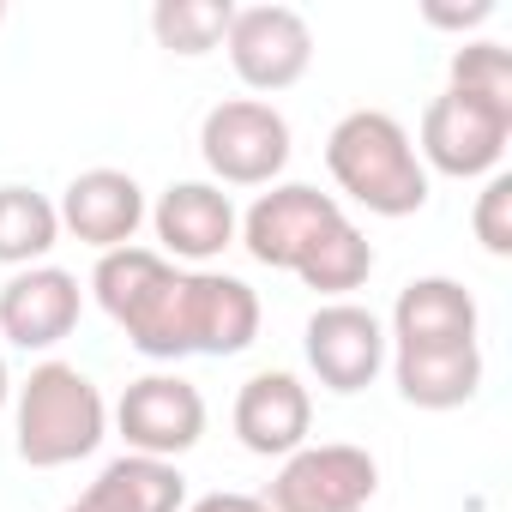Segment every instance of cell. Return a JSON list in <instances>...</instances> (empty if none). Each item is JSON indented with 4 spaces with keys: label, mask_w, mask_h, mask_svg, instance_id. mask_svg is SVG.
Segmentation results:
<instances>
[{
    "label": "cell",
    "mask_w": 512,
    "mask_h": 512,
    "mask_svg": "<svg viewBox=\"0 0 512 512\" xmlns=\"http://www.w3.org/2000/svg\"><path fill=\"white\" fill-rule=\"evenodd\" d=\"M380 488L374 452L332 440V446H302L284 458L272 476V494H260L272 512H362Z\"/></svg>",
    "instance_id": "7"
},
{
    "label": "cell",
    "mask_w": 512,
    "mask_h": 512,
    "mask_svg": "<svg viewBox=\"0 0 512 512\" xmlns=\"http://www.w3.org/2000/svg\"><path fill=\"white\" fill-rule=\"evenodd\" d=\"M19 458L31 470H61L79 464L103 446L109 434V404L97 392L91 374H79L73 362H37L31 380L19 386Z\"/></svg>",
    "instance_id": "3"
},
{
    "label": "cell",
    "mask_w": 512,
    "mask_h": 512,
    "mask_svg": "<svg viewBox=\"0 0 512 512\" xmlns=\"http://www.w3.org/2000/svg\"><path fill=\"white\" fill-rule=\"evenodd\" d=\"M223 49L247 91H290L314 67V31L296 7H235Z\"/></svg>",
    "instance_id": "8"
},
{
    "label": "cell",
    "mask_w": 512,
    "mask_h": 512,
    "mask_svg": "<svg viewBox=\"0 0 512 512\" xmlns=\"http://www.w3.org/2000/svg\"><path fill=\"white\" fill-rule=\"evenodd\" d=\"M386 344L398 350H446V344H476V296L458 278H410L392 302V332Z\"/></svg>",
    "instance_id": "16"
},
{
    "label": "cell",
    "mask_w": 512,
    "mask_h": 512,
    "mask_svg": "<svg viewBox=\"0 0 512 512\" xmlns=\"http://www.w3.org/2000/svg\"><path fill=\"white\" fill-rule=\"evenodd\" d=\"M115 512H181L187 500V476L163 458H139V452H121L97 470L91 482Z\"/></svg>",
    "instance_id": "18"
},
{
    "label": "cell",
    "mask_w": 512,
    "mask_h": 512,
    "mask_svg": "<svg viewBox=\"0 0 512 512\" xmlns=\"http://www.w3.org/2000/svg\"><path fill=\"white\" fill-rule=\"evenodd\" d=\"M55 211H61V229L67 235H79L97 253H115L145 223V187L127 169H85V175L67 181V193H61Z\"/></svg>",
    "instance_id": "14"
},
{
    "label": "cell",
    "mask_w": 512,
    "mask_h": 512,
    "mask_svg": "<svg viewBox=\"0 0 512 512\" xmlns=\"http://www.w3.org/2000/svg\"><path fill=\"white\" fill-rule=\"evenodd\" d=\"M187 512H272L260 494H235V488H217V494H205V500H193Z\"/></svg>",
    "instance_id": "25"
},
{
    "label": "cell",
    "mask_w": 512,
    "mask_h": 512,
    "mask_svg": "<svg viewBox=\"0 0 512 512\" xmlns=\"http://www.w3.org/2000/svg\"><path fill=\"white\" fill-rule=\"evenodd\" d=\"M229 19H235L229 0H157L151 7V37L169 55L193 61V55H211L229 37Z\"/></svg>",
    "instance_id": "20"
},
{
    "label": "cell",
    "mask_w": 512,
    "mask_h": 512,
    "mask_svg": "<svg viewBox=\"0 0 512 512\" xmlns=\"http://www.w3.org/2000/svg\"><path fill=\"white\" fill-rule=\"evenodd\" d=\"M506 139H512V109H494V103L464 97V91H440L422 109L416 157H422V169H440L452 181H476V175H500Z\"/></svg>",
    "instance_id": "6"
},
{
    "label": "cell",
    "mask_w": 512,
    "mask_h": 512,
    "mask_svg": "<svg viewBox=\"0 0 512 512\" xmlns=\"http://www.w3.org/2000/svg\"><path fill=\"white\" fill-rule=\"evenodd\" d=\"M115 428H121L127 452L175 464V458L193 452L199 434H205V398H199V386L181 380V374H145V380H133V386L121 392Z\"/></svg>",
    "instance_id": "9"
},
{
    "label": "cell",
    "mask_w": 512,
    "mask_h": 512,
    "mask_svg": "<svg viewBox=\"0 0 512 512\" xmlns=\"http://www.w3.org/2000/svg\"><path fill=\"white\" fill-rule=\"evenodd\" d=\"M260 338V296L229 272H187V350L241 356Z\"/></svg>",
    "instance_id": "15"
},
{
    "label": "cell",
    "mask_w": 512,
    "mask_h": 512,
    "mask_svg": "<svg viewBox=\"0 0 512 512\" xmlns=\"http://www.w3.org/2000/svg\"><path fill=\"white\" fill-rule=\"evenodd\" d=\"M470 229H476V241L494 253V260L512 253V175H488V187L476 193Z\"/></svg>",
    "instance_id": "23"
},
{
    "label": "cell",
    "mask_w": 512,
    "mask_h": 512,
    "mask_svg": "<svg viewBox=\"0 0 512 512\" xmlns=\"http://www.w3.org/2000/svg\"><path fill=\"white\" fill-rule=\"evenodd\" d=\"M326 169L344 199H356L374 217H416L428 205V169L386 109H350L326 139Z\"/></svg>",
    "instance_id": "2"
},
{
    "label": "cell",
    "mask_w": 512,
    "mask_h": 512,
    "mask_svg": "<svg viewBox=\"0 0 512 512\" xmlns=\"http://www.w3.org/2000/svg\"><path fill=\"white\" fill-rule=\"evenodd\" d=\"M482 19H494V0H470V7H428V25H440V31H470Z\"/></svg>",
    "instance_id": "24"
},
{
    "label": "cell",
    "mask_w": 512,
    "mask_h": 512,
    "mask_svg": "<svg viewBox=\"0 0 512 512\" xmlns=\"http://www.w3.org/2000/svg\"><path fill=\"white\" fill-rule=\"evenodd\" d=\"M344 223L338 193H320L308 181H272V193H260L241 217V247L272 272H302L308 253Z\"/></svg>",
    "instance_id": "5"
},
{
    "label": "cell",
    "mask_w": 512,
    "mask_h": 512,
    "mask_svg": "<svg viewBox=\"0 0 512 512\" xmlns=\"http://www.w3.org/2000/svg\"><path fill=\"white\" fill-rule=\"evenodd\" d=\"M308 428H314V398L284 368L253 374L235 392V440L253 458H290V452H302L308 446Z\"/></svg>",
    "instance_id": "13"
},
{
    "label": "cell",
    "mask_w": 512,
    "mask_h": 512,
    "mask_svg": "<svg viewBox=\"0 0 512 512\" xmlns=\"http://www.w3.org/2000/svg\"><path fill=\"white\" fill-rule=\"evenodd\" d=\"M97 308L127 332V344L151 362H181L187 350V272H175L157 247H115L97 253V272H91Z\"/></svg>",
    "instance_id": "1"
},
{
    "label": "cell",
    "mask_w": 512,
    "mask_h": 512,
    "mask_svg": "<svg viewBox=\"0 0 512 512\" xmlns=\"http://www.w3.org/2000/svg\"><path fill=\"white\" fill-rule=\"evenodd\" d=\"M446 91H464V97H482L494 109H512V55L500 43H464L452 55V85Z\"/></svg>",
    "instance_id": "22"
},
{
    "label": "cell",
    "mask_w": 512,
    "mask_h": 512,
    "mask_svg": "<svg viewBox=\"0 0 512 512\" xmlns=\"http://www.w3.org/2000/svg\"><path fill=\"white\" fill-rule=\"evenodd\" d=\"M0 19H7V7H0Z\"/></svg>",
    "instance_id": "28"
},
{
    "label": "cell",
    "mask_w": 512,
    "mask_h": 512,
    "mask_svg": "<svg viewBox=\"0 0 512 512\" xmlns=\"http://www.w3.org/2000/svg\"><path fill=\"white\" fill-rule=\"evenodd\" d=\"M368 272H374V241L344 217L314 253H308V266L296 272L308 290H320V296H350V290H362L368 284Z\"/></svg>",
    "instance_id": "21"
},
{
    "label": "cell",
    "mask_w": 512,
    "mask_h": 512,
    "mask_svg": "<svg viewBox=\"0 0 512 512\" xmlns=\"http://www.w3.org/2000/svg\"><path fill=\"white\" fill-rule=\"evenodd\" d=\"M386 350H392V344H386V326H380L368 308H356V302H326V308H314V320H308V332H302V356H308L314 380H320L326 392H338V398L374 386V374L386 368Z\"/></svg>",
    "instance_id": "10"
},
{
    "label": "cell",
    "mask_w": 512,
    "mask_h": 512,
    "mask_svg": "<svg viewBox=\"0 0 512 512\" xmlns=\"http://www.w3.org/2000/svg\"><path fill=\"white\" fill-rule=\"evenodd\" d=\"M157 241H163V260H187V266H205L235 241L241 217L229 205V193L217 181H169L163 199L145 211Z\"/></svg>",
    "instance_id": "12"
},
{
    "label": "cell",
    "mask_w": 512,
    "mask_h": 512,
    "mask_svg": "<svg viewBox=\"0 0 512 512\" xmlns=\"http://www.w3.org/2000/svg\"><path fill=\"white\" fill-rule=\"evenodd\" d=\"M199 157L223 187H272L290 163V121L260 97H229L199 121Z\"/></svg>",
    "instance_id": "4"
},
{
    "label": "cell",
    "mask_w": 512,
    "mask_h": 512,
    "mask_svg": "<svg viewBox=\"0 0 512 512\" xmlns=\"http://www.w3.org/2000/svg\"><path fill=\"white\" fill-rule=\"evenodd\" d=\"M61 241V211L37 187H0V266H43V253Z\"/></svg>",
    "instance_id": "19"
},
{
    "label": "cell",
    "mask_w": 512,
    "mask_h": 512,
    "mask_svg": "<svg viewBox=\"0 0 512 512\" xmlns=\"http://www.w3.org/2000/svg\"><path fill=\"white\" fill-rule=\"evenodd\" d=\"M61 512H115V506H109V500H103L97 488H85V494H79L73 506H61Z\"/></svg>",
    "instance_id": "26"
},
{
    "label": "cell",
    "mask_w": 512,
    "mask_h": 512,
    "mask_svg": "<svg viewBox=\"0 0 512 512\" xmlns=\"http://www.w3.org/2000/svg\"><path fill=\"white\" fill-rule=\"evenodd\" d=\"M7 398H13V374H7V356H0V410H7Z\"/></svg>",
    "instance_id": "27"
},
{
    "label": "cell",
    "mask_w": 512,
    "mask_h": 512,
    "mask_svg": "<svg viewBox=\"0 0 512 512\" xmlns=\"http://www.w3.org/2000/svg\"><path fill=\"white\" fill-rule=\"evenodd\" d=\"M79 314L85 290L61 266H25L0 284V338L19 350H55L61 338H73Z\"/></svg>",
    "instance_id": "11"
},
{
    "label": "cell",
    "mask_w": 512,
    "mask_h": 512,
    "mask_svg": "<svg viewBox=\"0 0 512 512\" xmlns=\"http://www.w3.org/2000/svg\"><path fill=\"white\" fill-rule=\"evenodd\" d=\"M398 398L416 410H458L482 386V344H446V350H392Z\"/></svg>",
    "instance_id": "17"
}]
</instances>
